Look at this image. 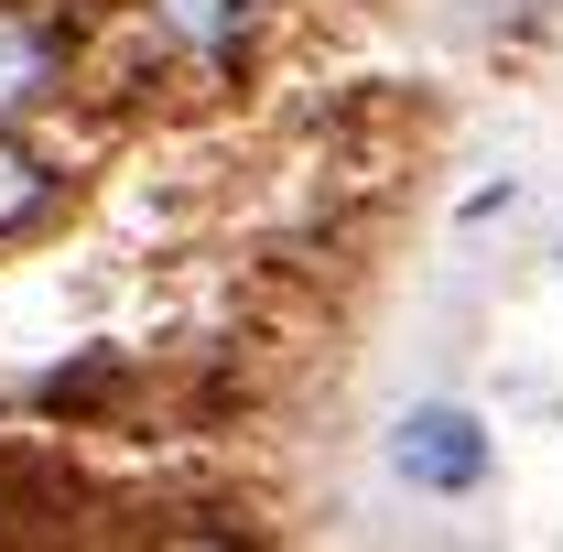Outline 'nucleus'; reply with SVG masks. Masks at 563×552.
I'll return each mask as SVG.
<instances>
[{"mask_svg": "<svg viewBox=\"0 0 563 552\" xmlns=\"http://www.w3.org/2000/svg\"><path fill=\"white\" fill-rule=\"evenodd\" d=\"M390 477H401V487H433V498L488 487V433H477V412H455V401L401 412V433H390Z\"/></svg>", "mask_w": 563, "mask_h": 552, "instance_id": "obj_1", "label": "nucleus"}, {"mask_svg": "<svg viewBox=\"0 0 563 552\" xmlns=\"http://www.w3.org/2000/svg\"><path fill=\"white\" fill-rule=\"evenodd\" d=\"M76 66V22L55 0H0V120H22V109H44Z\"/></svg>", "mask_w": 563, "mask_h": 552, "instance_id": "obj_2", "label": "nucleus"}, {"mask_svg": "<svg viewBox=\"0 0 563 552\" xmlns=\"http://www.w3.org/2000/svg\"><path fill=\"white\" fill-rule=\"evenodd\" d=\"M55 196H66V174L33 152V141L0 120V239H22V228H44L55 217Z\"/></svg>", "mask_w": 563, "mask_h": 552, "instance_id": "obj_3", "label": "nucleus"}, {"mask_svg": "<svg viewBox=\"0 0 563 552\" xmlns=\"http://www.w3.org/2000/svg\"><path fill=\"white\" fill-rule=\"evenodd\" d=\"M152 11H163V33H174V44H196L207 66L250 33V0H152Z\"/></svg>", "mask_w": 563, "mask_h": 552, "instance_id": "obj_4", "label": "nucleus"}]
</instances>
